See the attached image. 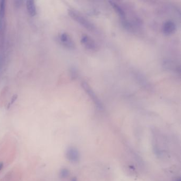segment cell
<instances>
[{
    "instance_id": "cell-8",
    "label": "cell",
    "mask_w": 181,
    "mask_h": 181,
    "mask_svg": "<svg viewBox=\"0 0 181 181\" xmlns=\"http://www.w3.org/2000/svg\"><path fill=\"white\" fill-rule=\"evenodd\" d=\"M26 6H27V9L28 10V13L31 16L34 17L35 15H36L37 13V10H36V7L34 1L31 0L27 1L26 2Z\"/></svg>"
},
{
    "instance_id": "cell-11",
    "label": "cell",
    "mask_w": 181,
    "mask_h": 181,
    "mask_svg": "<svg viewBox=\"0 0 181 181\" xmlns=\"http://www.w3.org/2000/svg\"><path fill=\"white\" fill-rule=\"evenodd\" d=\"M70 175V171L67 168H62L59 173V176L61 179H66Z\"/></svg>"
},
{
    "instance_id": "cell-9",
    "label": "cell",
    "mask_w": 181,
    "mask_h": 181,
    "mask_svg": "<svg viewBox=\"0 0 181 181\" xmlns=\"http://www.w3.org/2000/svg\"><path fill=\"white\" fill-rule=\"evenodd\" d=\"M6 11V2L5 1H0V18H5Z\"/></svg>"
},
{
    "instance_id": "cell-7",
    "label": "cell",
    "mask_w": 181,
    "mask_h": 181,
    "mask_svg": "<svg viewBox=\"0 0 181 181\" xmlns=\"http://www.w3.org/2000/svg\"><path fill=\"white\" fill-rule=\"evenodd\" d=\"M176 28V26L174 22L172 20H168L165 22L163 25L162 30L164 34L169 35L174 33Z\"/></svg>"
},
{
    "instance_id": "cell-2",
    "label": "cell",
    "mask_w": 181,
    "mask_h": 181,
    "mask_svg": "<svg viewBox=\"0 0 181 181\" xmlns=\"http://www.w3.org/2000/svg\"><path fill=\"white\" fill-rule=\"evenodd\" d=\"M81 86L82 88L84 89V91L88 95L89 97L93 100V103L95 104L99 110H103V105L101 103V100L99 99V97L97 96L96 94L94 91L93 89L91 88L89 84L86 81H82L81 83Z\"/></svg>"
},
{
    "instance_id": "cell-3",
    "label": "cell",
    "mask_w": 181,
    "mask_h": 181,
    "mask_svg": "<svg viewBox=\"0 0 181 181\" xmlns=\"http://www.w3.org/2000/svg\"><path fill=\"white\" fill-rule=\"evenodd\" d=\"M81 43L87 50L95 51L97 50V44L94 39L88 35H83L81 38Z\"/></svg>"
},
{
    "instance_id": "cell-1",
    "label": "cell",
    "mask_w": 181,
    "mask_h": 181,
    "mask_svg": "<svg viewBox=\"0 0 181 181\" xmlns=\"http://www.w3.org/2000/svg\"><path fill=\"white\" fill-rule=\"evenodd\" d=\"M68 13L72 19L81 25L87 30L91 31H95L96 29L95 25L90 21L87 19L84 15H82L80 12L75 9H70L68 10Z\"/></svg>"
},
{
    "instance_id": "cell-13",
    "label": "cell",
    "mask_w": 181,
    "mask_h": 181,
    "mask_svg": "<svg viewBox=\"0 0 181 181\" xmlns=\"http://www.w3.org/2000/svg\"><path fill=\"white\" fill-rule=\"evenodd\" d=\"M3 58L2 56L0 55V69H1L2 66Z\"/></svg>"
},
{
    "instance_id": "cell-10",
    "label": "cell",
    "mask_w": 181,
    "mask_h": 181,
    "mask_svg": "<svg viewBox=\"0 0 181 181\" xmlns=\"http://www.w3.org/2000/svg\"><path fill=\"white\" fill-rule=\"evenodd\" d=\"M5 30V18H0V41H2V39L4 36Z\"/></svg>"
},
{
    "instance_id": "cell-12",
    "label": "cell",
    "mask_w": 181,
    "mask_h": 181,
    "mask_svg": "<svg viewBox=\"0 0 181 181\" xmlns=\"http://www.w3.org/2000/svg\"><path fill=\"white\" fill-rule=\"evenodd\" d=\"M22 3H23L22 1L17 0V1H15L14 2V4H15V7H17V8H19V7H20Z\"/></svg>"
},
{
    "instance_id": "cell-6",
    "label": "cell",
    "mask_w": 181,
    "mask_h": 181,
    "mask_svg": "<svg viewBox=\"0 0 181 181\" xmlns=\"http://www.w3.org/2000/svg\"><path fill=\"white\" fill-rule=\"evenodd\" d=\"M111 7H112L115 11L117 13L119 17L121 19V21H124L127 20V13L125 12V9L123 7H122L121 5L119 3L114 2V1H110Z\"/></svg>"
},
{
    "instance_id": "cell-4",
    "label": "cell",
    "mask_w": 181,
    "mask_h": 181,
    "mask_svg": "<svg viewBox=\"0 0 181 181\" xmlns=\"http://www.w3.org/2000/svg\"><path fill=\"white\" fill-rule=\"evenodd\" d=\"M58 39L60 43L65 48L69 49H74L76 46L71 36L66 32H63L58 36Z\"/></svg>"
},
{
    "instance_id": "cell-16",
    "label": "cell",
    "mask_w": 181,
    "mask_h": 181,
    "mask_svg": "<svg viewBox=\"0 0 181 181\" xmlns=\"http://www.w3.org/2000/svg\"><path fill=\"white\" fill-rule=\"evenodd\" d=\"M175 181H181V179H180V178H177V179H175Z\"/></svg>"
},
{
    "instance_id": "cell-14",
    "label": "cell",
    "mask_w": 181,
    "mask_h": 181,
    "mask_svg": "<svg viewBox=\"0 0 181 181\" xmlns=\"http://www.w3.org/2000/svg\"><path fill=\"white\" fill-rule=\"evenodd\" d=\"M3 166H4V164L2 162H1L0 163V171L3 168Z\"/></svg>"
},
{
    "instance_id": "cell-5",
    "label": "cell",
    "mask_w": 181,
    "mask_h": 181,
    "mask_svg": "<svg viewBox=\"0 0 181 181\" xmlns=\"http://www.w3.org/2000/svg\"><path fill=\"white\" fill-rule=\"evenodd\" d=\"M65 156L67 160L72 163H78L80 159V154L76 147H68L65 152Z\"/></svg>"
},
{
    "instance_id": "cell-15",
    "label": "cell",
    "mask_w": 181,
    "mask_h": 181,
    "mask_svg": "<svg viewBox=\"0 0 181 181\" xmlns=\"http://www.w3.org/2000/svg\"><path fill=\"white\" fill-rule=\"evenodd\" d=\"M71 181H77V179L76 177H74V178H72V179H71Z\"/></svg>"
}]
</instances>
